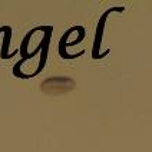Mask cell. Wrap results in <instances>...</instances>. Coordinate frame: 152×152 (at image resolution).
I'll return each mask as SVG.
<instances>
[{
  "mask_svg": "<svg viewBox=\"0 0 152 152\" xmlns=\"http://www.w3.org/2000/svg\"><path fill=\"white\" fill-rule=\"evenodd\" d=\"M73 89H75V80L69 76H52L46 77L40 83V91L52 96L66 95Z\"/></svg>",
  "mask_w": 152,
  "mask_h": 152,
  "instance_id": "obj_1",
  "label": "cell"
}]
</instances>
